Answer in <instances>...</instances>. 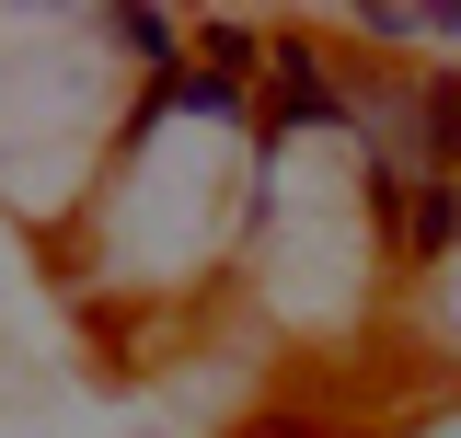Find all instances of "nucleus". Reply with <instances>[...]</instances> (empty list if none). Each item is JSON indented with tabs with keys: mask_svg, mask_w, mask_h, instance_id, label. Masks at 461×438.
Masks as SVG:
<instances>
[{
	"mask_svg": "<svg viewBox=\"0 0 461 438\" xmlns=\"http://www.w3.org/2000/svg\"><path fill=\"white\" fill-rule=\"evenodd\" d=\"M438 300H450V334H461V266H450V277H438Z\"/></svg>",
	"mask_w": 461,
	"mask_h": 438,
	"instance_id": "2",
	"label": "nucleus"
},
{
	"mask_svg": "<svg viewBox=\"0 0 461 438\" xmlns=\"http://www.w3.org/2000/svg\"><path fill=\"white\" fill-rule=\"evenodd\" d=\"M403 115H415V162H427V173H461V58L415 69Z\"/></svg>",
	"mask_w": 461,
	"mask_h": 438,
	"instance_id": "1",
	"label": "nucleus"
}]
</instances>
